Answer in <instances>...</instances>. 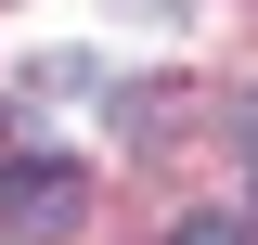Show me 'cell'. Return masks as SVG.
Returning <instances> with one entry per match:
<instances>
[{
  "mask_svg": "<svg viewBox=\"0 0 258 245\" xmlns=\"http://www.w3.org/2000/svg\"><path fill=\"white\" fill-rule=\"evenodd\" d=\"M0 219L26 245H52L64 219H78V168H13V181H0Z\"/></svg>",
  "mask_w": 258,
  "mask_h": 245,
  "instance_id": "cell-1",
  "label": "cell"
},
{
  "mask_svg": "<svg viewBox=\"0 0 258 245\" xmlns=\"http://www.w3.org/2000/svg\"><path fill=\"white\" fill-rule=\"evenodd\" d=\"M168 245H258V232H245V219H181Z\"/></svg>",
  "mask_w": 258,
  "mask_h": 245,
  "instance_id": "cell-2",
  "label": "cell"
},
{
  "mask_svg": "<svg viewBox=\"0 0 258 245\" xmlns=\"http://www.w3.org/2000/svg\"><path fill=\"white\" fill-rule=\"evenodd\" d=\"M245 155H258V103H245Z\"/></svg>",
  "mask_w": 258,
  "mask_h": 245,
  "instance_id": "cell-3",
  "label": "cell"
}]
</instances>
